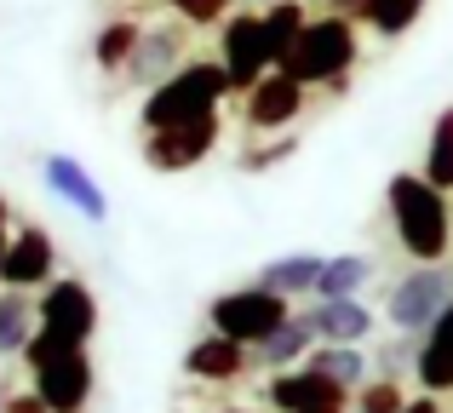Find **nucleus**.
I'll use <instances>...</instances> for the list:
<instances>
[{
    "label": "nucleus",
    "mask_w": 453,
    "mask_h": 413,
    "mask_svg": "<svg viewBox=\"0 0 453 413\" xmlns=\"http://www.w3.org/2000/svg\"><path fill=\"white\" fill-rule=\"evenodd\" d=\"M385 212H390V235L408 253V264H448V253H453L448 190H436L425 172H390Z\"/></svg>",
    "instance_id": "nucleus-1"
},
{
    "label": "nucleus",
    "mask_w": 453,
    "mask_h": 413,
    "mask_svg": "<svg viewBox=\"0 0 453 413\" xmlns=\"http://www.w3.org/2000/svg\"><path fill=\"white\" fill-rule=\"evenodd\" d=\"M230 98H235V87H230V75H224L219 57H189V64H178L161 87L144 92V103H138V133L184 126V121H201V115H224Z\"/></svg>",
    "instance_id": "nucleus-2"
},
{
    "label": "nucleus",
    "mask_w": 453,
    "mask_h": 413,
    "mask_svg": "<svg viewBox=\"0 0 453 413\" xmlns=\"http://www.w3.org/2000/svg\"><path fill=\"white\" fill-rule=\"evenodd\" d=\"M356 64H362V23L350 11H316L281 69L299 75L304 87H344Z\"/></svg>",
    "instance_id": "nucleus-3"
},
{
    "label": "nucleus",
    "mask_w": 453,
    "mask_h": 413,
    "mask_svg": "<svg viewBox=\"0 0 453 413\" xmlns=\"http://www.w3.org/2000/svg\"><path fill=\"white\" fill-rule=\"evenodd\" d=\"M23 362H29V391L41 396L52 413H87L92 385H98V373H92V356H87V350L58 345L52 333H35L29 350H23Z\"/></svg>",
    "instance_id": "nucleus-4"
},
{
    "label": "nucleus",
    "mask_w": 453,
    "mask_h": 413,
    "mask_svg": "<svg viewBox=\"0 0 453 413\" xmlns=\"http://www.w3.org/2000/svg\"><path fill=\"white\" fill-rule=\"evenodd\" d=\"M288 316H293V299H281V293L258 287V281H247V287H230V293H219V299L207 304L212 333L235 339V345H247V350H258L281 322H288Z\"/></svg>",
    "instance_id": "nucleus-5"
},
{
    "label": "nucleus",
    "mask_w": 453,
    "mask_h": 413,
    "mask_svg": "<svg viewBox=\"0 0 453 413\" xmlns=\"http://www.w3.org/2000/svg\"><path fill=\"white\" fill-rule=\"evenodd\" d=\"M453 304V270L448 264H413V270H402L396 281H390V293H385V322L396 327V333H413L419 339L425 327L436 322Z\"/></svg>",
    "instance_id": "nucleus-6"
},
{
    "label": "nucleus",
    "mask_w": 453,
    "mask_h": 413,
    "mask_svg": "<svg viewBox=\"0 0 453 413\" xmlns=\"http://www.w3.org/2000/svg\"><path fill=\"white\" fill-rule=\"evenodd\" d=\"M35 316H41V333H52L58 345L87 350L98 339V299L81 276H52L35 293Z\"/></svg>",
    "instance_id": "nucleus-7"
},
{
    "label": "nucleus",
    "mask_w": 453,
    "mask_h": 413,
    "mask_svg": "<svg viewBox=\"0 0 453 413\" xmlns=\"http://www.w3.org/2000/svg\"><path fill=\"white\" fill-rule=\"evenodd\" d=\"M219 138H224V115H201V121H184V126H155V133H144L138 138V156H144L150 172L178 179V172L207 167Z\"/></svg>",
    "instance_id": "nucleus-8"
},
{
    "label": "nucleus",
    "mask_w": 453,
    "mask_h": 413,
    "mask_svg": "<svg viewBox=\"0 0 453 413\" xmlns=\"http://www.w3.org/2000/svg\"><path fill=\"white\" fill-rule=\"evenodd\" d=\"M310 110V87L299 75H288V69H270L265 80H253V87L242 92V121L247 133H293V126L304 121Z\"/></svg>",
    "instance_id": "nucleus-9"
},
{
    "label": "nucleus",
    "mask_w": 453,
    "mask_h": 413,
    "mask_svg": "<svg viewBox=\"0 0 453 413\" xmlns=\"http://www.w3.org/2000/svg\"><path fill=\"white\" fill-rule=\"evenodd\" d=\"M219 64H224V75H230V87H235V98H242L253 80H265L270 69V46H265V18L258 11H242L235 6L230 18L219 23Z\"/></svg>",
    "instance_id": "nucleus-10"
},
{
    "label": "nucleus",
    "mask_w": 453,
    "mask_h": 413,
    "mask_svg": "<svg viewBox=\"0 0 453 413\" xmlns=\"http://www.w3.org/2000/svg\"><path fill=\"white\" fill-rule=\"evenodd\" d=\"M41 184L58 195L75 218L87 224H110V195H104V184L87 172V161L69 156V149H52V156L41 161Z\"/></svg>",
    "instance_id": "nucleus-11"
},
{
    "label": "nucleus",
    "mask_w": 453,
    "mask_h": 413,
    "mask_svg": "<svg viewBox=\"0 0 453 413\" xmlns=\"http://www.w3.org/2000/svg\"><path fill=\"white\" fill-rule=\"evenodd\" d=\"M52 276H58V241L41 224H18L12 241H6V258H0V287L41 293Z\"/></svg>",
    "instance_id": "nucleus-12"
},
{
    "label": "nucleus",
    "mask_w": 453,
    "mask_h": 413,
    "mask_svg": "<svg viewBox=\"0 0 453 413\" xmlns=\"http://www.w3.org/2000/svg\"><path fill=\"white\" fill-rule=\"evenodd\" d=\"M265 402L276 413H339L344 402H350V391H344L339 379H327L321 368L299 362V368L276 373V379L265 385Z\"/></svg>",
    "instance_id": "nucleus-13"
},
{
    "label": "nucleus",
    "mask_w": 453,
    "mask_h": 413,
    "mask_svg": "<svg viewBox=\"0 0 453 413\" xmlns=\"http://www.w3.org/2000/svg\"><path fill=\"white\" fill-rule=\"evenodd\" d=\"M184 29H189V23H178V18L161 23V29H144L133 64H127V80H138V87L150 92V87H161L178 64H189V57H184Z\"/></svg>",
    "instance_id": "nucleus-14"
},
{
    "label": "nucleus",
    "mask_w": 453,
    "mask_h": 413,
    "mask_svg": "<svg viewBox=\"0 0 453 413\" xmlns=\"http://www.w3.org/2000/svg\"><path fill=\"white\" fill-rule=\"evenodd\" d=\"M242 373H247V345L212 333V327L184 350V379H196V385H235Z\"/></svg>",
    "instance_id": "nucleus-15"
},
{
    "label": "nucleus",
    "mask_w": 453,
    "mask_h": 413,
    "mask_svg": "<svg viewBox=\"0 0 453 413\" xmlns=\"http://www.w3.org/2000/svg\"><path fill=\"white\" fill-rule=\"evenodd\" d=\"M304 316H310V327H316V345H362L379 327L362 299H316Z\"/></svg>",
    "instance_id": "nucleus-16"
},
{
    "label": "nucleus",
    "mask_w": 453,
    "mask_h": 413,
    "mask_svg": "<svg viewBox=\"0 0 453 413\" xmlns=\"http://www.w3.org/2000/svg\"><path fill=\"white\" fill-rule=\"evenodd\" d=\"M413 379H419V391H431V396H448L453 391V304L419 333Z\"/></svg>",
    "instance_id": "nucleus-17"
},
{
    "label": "nucleus",
    "mask_w": 453,
    "mask_h": 413,
    "mask_svg": "<svg viewBox=\"0 0 453 413\" xmlns=\"http://www.w3.org/2000/svg\"><path fill=\"white\" fill-rule=\"evenodd\" d=\"M321 264H327L321 253H281V258H270V264H258L253 281L270 287V293H281V299H299V293H316Z\"/></svg>",
    "instance_id": "nucleus-18"
},
{
    "label": "nucleus",
    "mask_w": 453,
    "mask_h": 413,
    "mask_svg": "<svg viewBox=\"0 0 453 413\" xmlns=\"http://www.w3.org/2000/svg\"><path fill=\"white\" fill-rule=\"evenodd\" d=\"M258 18H265V46H270V64H288V52L293 46H299V34H304V23L316 18V11H310V0H270L265 11H258Z\"/></svg>",
    "instance_id": "nucleus-19"
},
{
    "label": "nucleus",
    "mask_w": 453,
    "mask_h": 413,
    "mask_svg": "<svg viewBox=\"0 0 453 413\" xmlns=\"http://www.w3.org/2000/svg\"><path fill=\"white\" fill-rule=\"evenodd\" d=\"M35 333H41L35 299H29V293H18V287H0V362L23 356Z\"/></svg>",
    "instance_id": "nucleus-20"
},
{
    "label": "nucleus",
    "mask_w": 453,
    "mask_h": 413,
    "mask_svg": "<svg viewBox=\"0 0 453 413\" xmlns=\"http://www.w3.org/2000/svg\"><path fill=\"white\" fill-rule=\"evenodd\" d=\"M138 41H144V23L138 18H110L104 23V29L92 34V64H98V75H127Z\"/></svg>",
    "instance_id": "nucleus-21"
},
{
    "label": "nucleus",
    "mask_w": 453,
    "mask_h": 413,
    "mask_svg": "<svg viewBox=\"0 0 453 413\" xmlns=\"http://www.w3.org/2000/svg\"><path fill=\"white\" fill-rule=\"evenodd\" d=\"M310 350H316V327H310V316H304V310H293L288 322H281L276 333H270L265 345L253 350V356L265 362V368H299Z\"/></svg>",
    "instance_id": "nucleus-22"
},
{
    "label": "nucleus",
    "mask_w": 453,
    "mask_h": 413,
    "mask_svg": "<svg viewBox=\"0 0 453 413\" xmlns=\"http://www.w3.org/2000/svg\"><path fill=\"white\" fill-rule=\"evenodd\" d=\"M373 281V258L367 253H327L316 276V299H362V287Z\"/></svg>",
    "instance_id": "nucleus-23"
},
{
    "label": "nucleus",
    "mask_w": 453,
    "mask_h": 413,
    "mask_svg": "<svg viewBox=\"0 0 453 413\" xmlns=\"http://www.w3.org/2000/svg\"><path fill=\"white\" fill-rule=\"evenodd\" d=\"M425 6H431V0H362V6H356V23L385 34V41H402V34L425 18Z\"/></svg>",
    "instance_id": "nucleus-24"
},
{
    "label": "nucleus",
    "mask_w": 453,
    "mask_h": 413,
    "mask_svg": "<svg viewBox=\"0 0 453 413\" xmlns=\"http://www.w3.org/2000/svg\"><path fill=\"white\" fill-rule=\"evenodd\" d=\"M304 362H310V368H321L327 379H339L344 391H362L367 373H373V362L362 356V345H316Z\"/></svg>",
    "instance_id": "nucleus-25"
},
{
    "label": "nucleus",
    "mask_w": 453,
    "mask_h": 413,
    "mask_svg": "<svg viewBox=\"0 0 453 413\" xmlns=\"http://www.w3.org/2000/svg\"><path fill=\"white\" fill-rule=\"evenodd\" d=\"M419 172L436 184V190L453 195V103H442V110H436L431 144H425V167H419Z\"/></svg>",
    "instance_id": "nucleus-26"
},
{
    "label": "nucleus",
    "mask_w": 453,
    "mask_h": 413,
    "mask_svg": "<svg viewBox=\"0 0 453 413\" xmlns=\"http://www.w3.org/2000/svg\"><path fill=\"white\" fill-rule=\"evenodd\" d=\"M299 144H304V138H293V133H270L265 144L242 149V156H235V167H242V172H276V167H288V161L299 156Z\"/></svg>",
    "instance_id": "nucleus-27"
},
{
    "label": "nucleus",
    "mask_w": 453,
    "mask_h": 413,
    "mask_svg": "<svg viewBox=\"0 0 453 413\" xmlns=\"http://www.w3.org/2000/svg\"><path fill=\"white\" fill-rule=\"evenodd\" d=\"M356 408H362V413H402V408H408V391H402V379L379 373V379H367L362 391H356Z\"/></svg>",
    "instance_id": "nucleus-28"
},
{
    "label": "nucleus",
    "mask_w": 453,
    "mask_h": 413,
    "mask_svg": "<svg viewBox=\"0 0 453 413\" xmlns=\"http://www.w3.org/2000/svg\"><path fill=\"white\" fill-rule=\"evenodd\" d=\"M166 11H173L178 23H189V29H219L235 11V0H166Z\"/></svg>",
    "instance_id": "nucleus-29"
},
{
    "label": "nucleus",
    "mask_w": 453,
    "mask_h": 413,
    "mask_svg": "<svg viewBox=\"0 0 453 413\" xmlns=\"http://www.w3.org/2000/svg\"><path fill=\"white\" fill-rule=\"evenodd\" d=\"M0 413H52V408H46V402H41L35 391H12V396H6V408H0Z\"/></svg>",
    "instance_id": "nucleus-30"
},
{
    "label": "nucleus",
    "mask_w": 453,
    "mask_h": 413,
    "mask_svg": "<svg viewBox=\"0 0 453 413\" xmlns=\"http://www.w3.org/2000/svg\"><path fill=\"white\" fill-rule=\"evenodd\" d=\"M402 413H442V396H431V391H425V396H408V408H402Z\"/></svg>",
    "instance_id": "nucleus-31"
},
{
    "label": "nucleus",
    "mask_w": 453,
    "mask_h": 413,
    "mask_svg": "<svg viewBox=\"0 0 453 413\" xmlns=\"http://www.w3.org/2000/svg\"><path fill=\"white\" fill-rule=\"evenodd\" d=\"M356 6H362V0H327V11H350V18H356Z\"/></svg>",
    "instance_id": "nucleus-32"
},
{
    "label": "nucleus",
    "mask_w": 453,
    "mask_h": 413,
    "mask_svg": "<svg viewBox=\"0 0 453 413\" xmlns=\"http://www.w3.org/2000/svg\"><path fill=\"white\" fill-rule=\"evenodd\" d=\"M6 241H12V230H6V224H0V258H6Z\"/></svg>",
    "instance_id": "nucleus-33"
},
{
    "label": "nucleus",
    "mask_w": 453,
    "mask_h": 413,
    "mask_svg": "<svg viewBox=\"0 0 453 413\" xmlns=\"http://www.w3.org/2000/svg\"><path fill=\"white\" fill-rule=\"evenodd\" d=\"M0 224H12V212H6V195H0Z\"/></svg>",
    "instance_id": "nucleus-34"
},
{
    "label": "nucleus",
    "mask_w": 453,
    "mask_h": 413,
    "mask_svg": "<svg viewBox=\"0 0 453 413\" xmlns=\"http://www.w3.org/2000/svg\"><path fill=\"white\" fill-rule=\"evenodd\" d=\"M219 413H253V408H219Z\"/></svg>",
    "instance_id": "nucleus-35"
},
{
    "label": "nucleus",
    "mask_w": 453,
    "mask_h": 413,
    "mask_svg": "<svg viewBox=\"0 0 453 413\" xmlns=\"http://www.w3.org/2000/svg\"><path fill=\"white\" fill-rule=\"evenodd\" d=\"M356 413H362V408H356Z\"/></svg>",
    "instance_id": "nucleus-36"
},
{
    "label": "nucleus",
    "mask_w": 453,
    "mask_h": 413,
    "mask_svg": "<svg viewBox=\"0 0 453 413\" xmlns=\"http://www.w3.org/2000/svg\"><path fill=\"white\" fill-rule=\"evenodd\" d=\"M339 413H344V408H339Z\"/></svg>",
    "instance_id": "nucleus-37"
}]
</instances>
